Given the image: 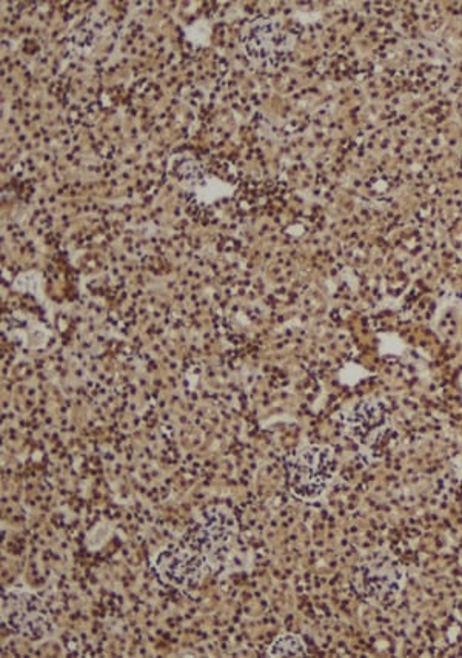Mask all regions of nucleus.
<instances>
[{
    "label": "nucleus",
    "instance_id": "obj_1",
    "mask_svg": "<svg viewBox=\"0 0 462 658\" xmlns=\"http://www.w3.org/2000/svg\"><path fill=\"white\" fill-rule=\"evenodd\" d=\"M182 543L201 552L210 563L213 574L224 575L236 571L239 558V523L227 506L201 509L190 528L181 537Z\"/></svg>",
    "mask_w": 462,
    "mask_h": 658
},
{
    "label": "nucleus",
    "instance_id": "obj_2",
    "mask_svg": "<svg viewBox=\"0 0 462 658\" xmlns=\"http://www.w3.org/2000/svg\"><path fill=\"white\" fill-rule=\"evenodd\" d=\"M338 470V457L332 447L302 444L285 460L288 491L307 503L321 500L335 481Z\"/></svg>",
    "mask_w": 462,
    "mask_h": 658
},
{
    "label": "nucleus",
    "instance_id": "obj_3",
    "mask_svg": "<svg viewBox=\"0 0 462 658\" xmlns=\"http://www.w3.org/2000/svg\"><path fill=\"white\" fill-rule=\"evenodd\" d=\"M352 585L370 605L392 608L406 589V568L389 552L376 551L353 568Z\"/></svg>",
    "mask_w": 462,
    "mask_h": 658
},
{
    "label": "nucleus",
    "instance_id": "obj_4",
    "mask_svg": "<svg viewBox=\"0 0 462 658\" xmlns=\"http://www.w3.org/2000/svg\"><path fill=\"white\" fill-rule=\"evenodd\" d=\"M151 566L165 585L184 594L199 591L208 575L213 574L207 558L188 544L168 543L151 555Z\"/></svg>",
    "mask_w": 462,
    "mask_h": 658
},
{
    "label": "nucleus",
    "instance_id": "obj_5",
    "mask_svg": "<svg viewBox=\"0 0 462 658\" xmlns=\"http://www.w3.org/2000/svg\"><path fill=\"white\" fill-rule=\"evenodd\" d=\"M2 625L16 635L39 642L54 634V622L37 592L25 588L4 589L2 592Z\"/></svg>",
    "mask_w": 462,
    "mask_h": 658
},
{
    "label": "nucleus",
    "instance_id": "obj_6",
    "mask_svg": "<svg viewBox=\"0 0 462 658\" xmlns=\"http://www.w3.org/2000/svg\"><path fill=\"white\" fill-rule=\"evenodd\" d=\"M384 421V409L375 400L359 401L355 406L342 413V424H344L345 430L359 443H364V440L373 434V430L382 426Z\"/></svg>",
    "mask_w": 462,
    "mask_h": 658
},
{
    "label": "nucleus",
    "instance_id": "obj_7",
    "mask_svg": "<svg viewBox=\"0 0 462 658\" xmlns=\"http://www.w3.org/2000/svg\"><path fill=\"white\" fill-rule=\"evenodd\" d=\"M307 654V645L301 635L293 634V632L279 634L267 649V657L272 658L305 657Z\"/></svg>",
    "mask_w": 462,
    "mask_h": 658
},
{
    "label": "nucleus",
    "instance_id": "obj_8",
    "mask_svg": "<svg viewBox=\"0 0 462 658\" xmlns=\"http://www.w3.org/2000/svg\"><path fill=\"white\" fill-rule=\"evenodd\" d=\"M113 532V524L108 523V521H101V523L96 524L85 535V548L91 552L101 551L105 544L108 543V540H110Z\"/></svg>",
    "mask_w": 462,
    "mask_h": 658
},
{
    "label": "nucleus",
    "instance_id": "obj_9",
    "mask_svg": "<svg viewBox=\"0 0 462 658\" xmlns=\"http://www.w3.org/2000/svg\"><path fill=\"white\" fill-rule=\"evenodd\" d=\"M369 375L367 370L362 369L361 366H356V364H349V366L344 367L341 372V383L345 386H355L359 381L364 380L365 376Z\"/></svg>",
    "mask_w": 462,
    "mask_h": 658
}]
</instances>
